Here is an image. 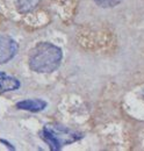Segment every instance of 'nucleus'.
<instances>
[{"mask_svg": "<svg viewBox=\"0 0 144 151\" xmlns=\"http://www.w3.org/2000/svg\"><path fill=\"white\" fill-rule=\"evenodd\" d=\"M62 55L57 45L48 42L40 43L30 51L29 66L37 73H50L59 66Z\"/></svg>", "mask_w": 144, "mask_h": 151, "instance_id": "f257e3e1", "label": "nucleus"}, {"mask_svg": "<svg viewBox=\"0 0 144 151\" xmlns=\"http://www.w3.org/2000/svg\"><path fill=\"white\" fill-rule=\"evenodd\" d=\"M18 52L17 42L9 36L0 35V64L9 62Z\"/></svg>", "mask_w": 144, "mask_h": 151, "instance_id": "f03ea898", "label": "nucleus"}, {"mask_svg": "<svg viewBox=\"0 0 144 151\" xmlns=\"http://www.w3.org/2000/svg\"><path fill=\"white\" fill-rule=\"evenodd\" d=\"M45 107H47V102L41 99H28L17 104L18 109L29 111V112H40L43 111Z\"/></svg>", "mask_w": 144, "mask_h": 151, "instance_id": "7ed1b4c3", "label": "nucleus"}, {"mask_svg": "<svg viewBox=\"0 0 144 151\" xmlns=\"http://www.w3.org/2000/svg\"><path fill=\"white\" fill-rule=\"evenodd\" d=\"M20 87V81L14 77L2 75L0 78V93L15 91Z\"/></svg>", "mask_w": 144, "mask_h": 151, "instance_id": "20e7f679", "label": "nucleus"}, {"mask_svg": "<svg viewBox=\"0 0 144 151\" xmlns=\"http://www.w3.org/2000/svg\"><path fill=\"white\" fill-rule=\"evenodd\" d=\"M14 1H15V7L18 12L21 14L29 13L30 11L36 8V6L40 2V0H14Z\"/></svg>", "mask_w": 144, "mask_h": 151, "instance_id": "39448f33", "label": "nucleus"}, {"mask_svg": "<svg viewBox=\"0 0 144 151\" xmlns=\"http://www.w3.org/2000/svg\"><path fill=\"white\" fill-rule=\"evenodd\" d=\"M95 4L102 8H112L121 4L123 0H94Z\"/></svg>", "mask_w": 144, "mask_h": 151, "instance_id": "423d86ee", "label": "nucleus"}, {"mask_svg": "<svg viewBox=\"0 0 144 151\" xmlns=\"http://www.w3.org/2000/svg\"><path fill=\"white\" fill-rule=\"evenodd\" d=\"M2 75H4V73H2V72H0V76H2Z\"/></svg>", "mask_w": 144, "mask_h": 151, "instance_id": "0eeeda50", "label": "nucleus"}]
</instances>
